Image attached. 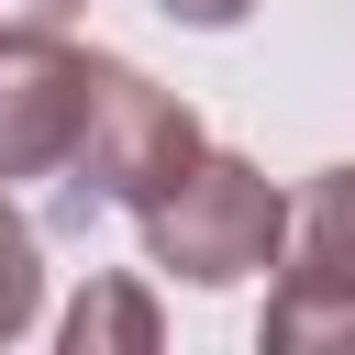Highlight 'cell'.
<instances>
[{
	"label": "cell",
	"instance_id": "cell-1",
	"mask_svg": "<svg viewBox=\"0 0 355 355\" xmlns=\"http://www.w3.org/2000/svg\"><path fill=\"white\" fill-rule=\"evenodd\" d=\"M200 155V122L189 100H166L144 67L122 55H89V111H78V144H67V200L78 211H144L178 166Z\"/></svg>",
	"mask_w": 355,
	"mask_h": 355
},
{
	"label": "cell",
	"instance_id": "cell-2",
	"mask_svg": "<svg viewBox=\"0 0 355 355\" xmlns=\"http://www.w3.org/2000/svg\"><path fill=\"white\" fill-rule=\"evenodd\" d=\"M133 222H144L155 266H178L189 288H233V277L277 266V244H288V200H277L244 155H211V144H200Z\"/></svg>",
	"mask_w": 355,
	"mask_h": 355
},
{
	"label": "cell",
	"instance_id": "cell-3",
	"mask_svg": "<svg viewBox=\"0 0 355 355\" xmlns=\"http://www.w3.org/2000/svg\"><path fill=\"white\" fill-rule=\"evenodd\" d=\"M266 344H355V166H322L288 200L277 288H266Z\"/></svg>",
	"mask_w": 355,
	"mask_h": 355
},
{
	"label": "cell",
	"instance_id": "cell-4",
	"mask_svg": "<svg viewBox=\"0 0 355 355\" xmlns=\"http://www.w3.org/2000/svg\"><path fill=\"white\" fill-rule=\"evenodd\" d=\"M89 111V55L55 33H0V178H55Z\"/></svg>",
	"mask_w": 355,
	"mask_h": 355
},
{
	"label": "cell",
	"instance_id": "cell-5",
	"mask_svg": "<svg viewBox=\"0 0 355 355\" xmlns=\"http://www.w3.org/2000/svg\"><path fill=\"white\" fill-rule=\"evenodd\" d=\"M67 344H78V355H100V344L144 355V344H155V300H144L133 277H89V288H78V311H67Z\"/></svg>",
	"mask_w": 355,
	"mask_h": 355
},
{
	"label": "cell",
	"instance_id": "cell-6",
	"mask_svg": "<svg viewBox=\"0 0 355 355\" xmlns=\"http://www.w3.org/2000/svg\"><path fill=\"white\" fill-rule=\"evenodd\" d=\"M33 300H44V266H33V222L0 200V344L33 322Z\"/></svg>",
	"mask_w": 355,
	"mask_h": 355
},
{
	"label": "cell",
	"instance_id": "cell-7",
	"mask_svg": "<svg viewBox=\"0 0 355 355\" xmlns=\"http://www.w3.org/2000/svg\"><path fill=\"white\" fill-rule=\"evenodd\" d=\"M78 0H0V33H67Z\"/></svg>",
	"mask_w": 355,
	"mask_h": 355
},
{
	"label": "cell",
	"instance_id": "cell-8",
	"mask_svg": "<svg viewBox=\"0 0 355 355\" xmlns=\"http://www.w3.org/2000/svg\"><path fill=\"white\" fill-rule=\"evenodd\" d=\"M155 11H178V22H200V33H222V22H244L255 0H155Z\"/></svg>",
	"mask_w": 355,
	"mask_h": 355
}]
</instances>
